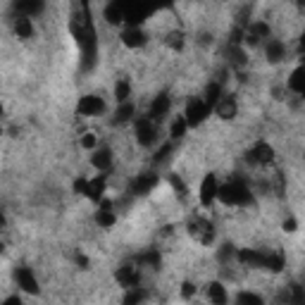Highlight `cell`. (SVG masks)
Wrapping results in <instances>:
<instances>
[{
	"mask_svg": "<svg viewBox=\"0 0 305 305\" xmlns=\"http://www.w3.org/2000/svg\"><path fill=\"white\" fill-rule=\"evenodd\" d=\"M133 103H122V105H119V110L117 112H115V122H119V124H122V122H129V119L133 117Z\"/></svg>",
	"mask_w": 305,
	"mask_h": 305,
	"instance_id": "28",
	"label": "cell"
},
{
	"mask_svg": "<svg viewBox=\"0 0 305 305\" xmlns=\"http://www.w3.org/2000/svg\"><path fill=\"white\" fill-rule=\"evenodd\" d=\"M86 186H88L86 179H77V181H74V191H77V193H86Z\"/></svg>",
	"mask_w": 305,
	"mask_h": 305,
	"instance_id": "43",
	"label": "cell"
},
{
	"mask_svg": "<svg viewBox=\"0 0 305 305\" xmlns=\"http://www.w3.org/2000/svg\"><path fill=\"white\" fill-rule=\"evenodd\" d=\"M289 88L293 93H305V70L303 67L293 70V74L289 77Z\"/></svg>",
	"mask_w": 305,
	"mask_h": 305,
	"instance_id": "21",
	"label": "cell"
},
{
	"mask_svg": "<svg viewBox=\"0 0 305 305\" xmlns=\"http://www.w3.org/2000/svg\"><path fill=\"white\" fill-rule=\"evenodd\" d=\"M188 234L193 236L196 241L200 243H212V239H215V231H212V224H208V222H203V219H193L191 224H188Z\"/></svg>",
	"mask_w": 305,
	"mask_h": 305,
	"instance_id": "6",
	"label": "cell"
},
{
	"mask_svg": "<svg viewBox=\"0 0 305 305\" xmlns=\"http://www.w3.org/2000/svg\"><path fill=\"white\" fill-rule=\"evenodd\" d=\"M95 222H98L100 227H112V224H115V210H112V203L103 200L100 210L95 212Z\"/></svg>",
	"mask_w": 305,
	"mask_h": 305,
	"instance_id": "15",
	"label": "cell"
},
{
	"mask_svg": "<svg viewBox=\"0 0 305 305\" xmlns=\"http://www.w3.org/2000/svg\"><path fill=\"white\" fill-rule=\"evenodd\" d=\"M170 105H172V103H170V95H157L155 100L150 103V115H148V119L150 122H157V119H162L164 115H167V112H170Z\"/></svg>",
	"mask_w": 305,
	"mask_h": 305,
	"instance_id": "11",
	"label": "cell"
},
{
	"mask_svg": "<svg viewBox=\"0 0 305 305\" xmlns=\"http://www.w3.org/2000/svg\"><path fill=\"white\" fill-rule=\"evenodd\" d=\"M72 36L77 39L79 48H81V67L91 70L95 62V29L91 19H88V10L84 8V19H74L72 22Z\"/></svg>",
	"mask_w": 305,
	"mask_h": 305,
	"instance_id": "1",
	"label": "cell"
},
{
	"mask_svg": "<svg viewBox=\"0 0 305 305\" xmlns=\"http://www.w3.org/2000/svg\"><path fill=\"white\" fill-rule=\"evenodd\" d=\"M170 133H172V139H181L184 133H186V119L184 117H177L170 126Z\"/></svg>",
	"mask_w": 305,
	"mask_h": 305,
	"instance_id": "31",
	"label": "cell"
},
{
	"mask_svg": "<svg viewBox=\"0 0 305 305\" xmlns=\"http://www.w3.org/2000/svg\"><path fill=\"white\" fill-rule=\"evenodd\" d=\"M136 141L141 143V146H150V143L155 141V124L148 117L136 122Z\"/></svg>",
	"mask_w": 305,
	"mask_h": 305,
	"instance_id": "8",
	"label": "cell"
},
{
	"mask_svg": "<svg viewBox=\"0 0 305 305\" xmlns=\"http://www.w3.org/2000/svg\"><path fill=\"white\" fill-rule=\"evenodd\" d=\"M262 267L272 269V272H279V269L284 267V258H282V255H274V253H269V255H265V258H262Z\"/></svg>",
	"mask_w": 305,
	"mask_h": 305,
	"instance_id": "29",
	"label": "cell"
},
{
	"mask_svg": "<svg viewBox=\"0 0 305 305\" xmlns=\"http://www.w3.org/2000/svg\"><path fill=\"white\" fill-rule=\"evenodd\" d=\"M239 305H265V303H262L260 296H255L251 291H243V293H239Z\"/></svg>",
	"mask_w": 305,
	"mask_h": 305,
	"instance_id": "32",
	"label": "cell"
},
{
	"mask_svg": "<svg viewBox=\"0 0 305 305\" xmlns=\"http://www.w3.org/2000/svg\"><path fill=\"white\" fill-rule=\"evenodd\" d=\"M15 10L19 12V17H31L43 10V3H39V0H19V3H15Z\"/></svg>",
	"mask_w": 305,
	"mask_h": 305,
	"instance_id": "14",
	"label": "cell"
},
{
	"mask_svg": "<svg viewBox=\"0 0 305 305\" xmlns=\"http://www.w3.org/2000/svg\"><path fill=\"white\" fill-rule=\"evenodd\" d=\"M115 279H117L122 286H126V289L139 286V272H136L133 267H119L117 272H115Z\"/></svg>",
	"mask_w": 305,
	"mask_h": 305,
	"instance_id": "13",
	"label": "cell"
},
{
	"mask_svg": "<svg viewBox=\"0 0 305 305\" xmlns=\"http://www.w3.org/2000/svg\"><path fill=\"white\" fill-rule=\"evenodd\" d=\"M217 198L224 205H248L253 200L248 186L239 179L229 181V184H224V186H217Z\"/></svg>",
	"mask_w": 305,
	"mask_h": 305,
	"instance_id": "2",
	"label": "cell"
},
{
	"mask_svg": "<svg viewBox=\"0 0 305 305\" xmlns=\"http://www.w3.org/2000/svg\"><path fill=\"white\" fill-rule=\"evenodd\" d=\"M15 277H17V284L22 286L26 293H39V282H36V277H33V272L29 269V267H19L15 272Z\"/></svg>",
	"mask_w": 305,
	"mask_h": 305,
	"instance_id": "9",
	"label": "cell"
},
{
	"mask_svg": "<svg viewBox=\"0 0 305 305\" xmlns=\"http://www.w3.org/2000/svg\"><path fill=\"white\" fill-rule=\"evenodd\" d=\"M103 110H105V103H103V98H98V95H84V98L77 103V112L84 115V117H95V115H100Z\"/></svg>",
	"mask_w": 305,
	"mask_h": 305,
	"instance_id": "5",
	"label": "cell"
},
{
	"mask_svg": "<svg viewBox=\"0 0 305 305\" xmlns=\"http://www.w3.org/2000/svg\"><path fill=\"white\" fill-rule=\"evenodd\" d=\"M246 160L253 164H267L274 160V150H272V146H267V143H258L253 150H248Z\"/></svg>",
	"mask_w": 305,
	"mask_h": 305,
	"instance_id": "7",
	"label": "cell"
},
{
	"mask_svg": "<svg viewBox=\"0 0 305 305\" xmlns=\"http://www.w3.org/2000/svg\"><path fill=\"white\" fill-rule=\"evenodd\" d=\"M293 305H303V289L293 286Z\"/></svg>",
	"mask_w": 305,
	"mask_h": 305,
	"instance_id": "42",
	"label": "cell"
},
{
	"mask_svg": "<svg viewBox=\"0 0 305 305\" xmlns=\"http://www.w3.org/2000/svg\"><path fill=\"white\" fill-rule=\"evenodd\" d=\"M170 150H172V146H170V143H164L162 148H160V150H157V153H155V162H162L164 157L170 155Z\"/></svg>",
	"mask_w": 305,
	"mask_h": 305,
	"instance_id": "40",
	"label": "cell"
},
{
	"mask_svg": "<svg viewBox=\"0 0 305 305\" xmlns=\"http://www.w3.org/2000/svg\"><path fill=\"white\" fill-rule=\"evenodd\" d=\"M143 300H146V291L139 289V286H133V289L126 291L124 296V305H141Z\"/></svg>",
	"mask_w": 305,
	"mask_h": 305,
	"instance_id": "27",
	"label": "cell"
},
{
	"mask_svg": "<svg viewBox=\"0 0 305 305\" xmlns=\"http://www.w3.org/2000/svg\"><path fill=\"white\" fill-rule=\"evenodd\" d=\"M229 55H231V62H234L236 67L246 64V55H243V50H241L239 46H231V48H229Z\"/></svg>",
	"mask_w": 305,
	"mask_h": 305,
	"instance_id": "34",
	"label": "cell"
},
{
	"mask_svg": "<svg viewBox=\"0 0 305 305\" xmlns=\"http://www.w3.org/2000/svg\"><path fill=\"white\" fill-rule=\"evenodd\" d=\"M0 115H3V103H0Z\"/></svg>",
	"mask_w": 305,
	"mask_h": 305,
	"instance_id": "48",
	"label": "cell"
},
{
	"mask_svg": "<svg viewBox=\"0 0 305 305\" xmlns=\"http://www.w3.org/2000/svg\"><path fill=\"white\" fill-rule=\"evenodd\" d=\"M296 219H286V222H284V229H286V231H289V234H293V231H296Z\"/></svg>",
	"mask_w": 305,
	"mask_h": 305,
	"instance_id": "44",
	"label": "cell"
},
{
	"mask_svg": "<svg viewBox=\"0 0 305 305\" xmlns=\"http://www.w3.org/2000/svg\"><path fill=\"white\" fill-rule=\"evenodd\" d=\"M157 184V177L155 174H141V177H136V179L131 181V193H136V196H146L148 191H153Z\"/></svg>",
	"mask_w": 305,
	"mask_h": 305,
	"instance_id": "10",
	"label": "cell"
},
{
	"mask_svg": "<svg viewBox=\"0 0 305 305\" xmlns=\"http://www.w3.org/2000/svg\"><path fill=\"white\" fill-rule=\"evenodd\" d=\"M3 305H22V300H19V298H17V296H10V298H8V300H5V303H3Z\"/></svg>",
	"mask_w": 305,
	"mask_h": 305,
	"instance_id": "45",
	"label": "cell"
},
{
	"mask_svg": "<svg viewBox=\"0 0 305 305\" xmlns=\"http://www.w3.org/2000/svg\"><path fill=\"white\" fill-rule=\"evenodd\" d=\"M215 110H217V115L222 119H231L236 115V100L234 98H219V103L215 105Z\"/></svg>",
	"mask_w": 305,
	"mask_h": 305,
	"instance_id": "18",
	"label": "cell"
},
{
	"mask_svg": "<svg viewBox=\"0 0 305 305\" xmlns=\"http://www.w3.org/2000/svg\"><path fill=\"white\" fill-rule=\"evenodd\" d=\"M122 12H124V22L129 24V29H139V24L148 17L150 8L143 3H122Z\"/></svg>",
	"mask_w": 305,
	"mask_h": 305,
	"instance_id": "3",
	"label": "cell"
},
{
	"mask_svg": "<svg viewBox=\"0 0 305 305\" xmlns=\"http://www.w3.org/2000/svg\"><path fill=\"white\" fill-rule=\"evenodd\" d=\"M193 293H196V286H193L191 282H184V284H181V298H191Z\"/></svg>",
	"mask_w": 305,
	"mask_h": 305,
	"instance_id": "38",
	"label": "cell"
},
{
	"mask_svg": "<svg viewBox=\"0 0 305 305\" xmlns=\"http://www.w3.org/2000/svg\"><path fill=\"white\" fill-rule=\"evenodd\" d=\"M105 19L110 24H122L124 22V12H122V3H110L105 8Z\"/></svg>",
	"mask_w": 305,
	"mask_h": 305,
	"instance_id": "23",
	"label": "cell"
},
{
	"mask_svg": "<svg viewBox=\"0 0 305 305\" xmlns=\"http://www.w3.org/2000/svg\"><path fill=\"white\" fill-rule=\"evenodd\" d=\"M103 191H105V179H103V177H98V179L88 181L86 193H84V196L91 198V200H100V198H103Z\"/></svg>",
	"mask_w": 305,
	"mask_h": 305,
	"instance_id": "22",
	"label": "cell"
},
{
	"mask_svg": "<svg viewBox=\"0 0 305 305\" xmlns=\"http://www.w3.org/2000/svg\"><path fill=\"white\" fill-rule=\"evenodd\" d=\"M231 253H234V246H229V243H224V246H222V251L217 253V258L222 260V262H224L227 258H231Z\"/></svg>",
	"mask_w": 305,
	"mask_h": 305,
	"instance_id": "39",
	"label": "cell"
},
{
	"mask_svg": "<svg viewBox=\"0 0 305 305\" xmlns=\"http://www.w3.org/2000/svg\"><path fill=\"white\" fill-rule=\"evenodd\" d=\"M81 146H84V148H95V133H86V136H84V139H81Z\"/></svg>",
	"mask_w": 305,
	"mask_h": 305,
	"instance_id": "41",
	"label": "cell"
},
{
	"mask_svg": "<svg viewBox=\"0 0 305 305\" xmlns=\"http://www.w3.org/2000/svg\"><path fill=\"white\" fill-rule=\"evenodd\" d=\"M3 222H5V219H3V212H0V227H3Z\"/></svg>",
	"mask_w": 305,
	"mask_h": 305,
	"instance_id": "47",
	"label": "cell"
},
{
	"mask_svg": "<svg viewBox=\"0 0 305 305\" xmlns=\"http://www.w3.org/2000/svg\"><path fill=\"white\" fill-rule=\"evenodd\" d=\"M208 298L212 305H227V291L219 282L208 284Z\"/></svg>",
	"mask_w": 305,
	"mask_h": 305,
	"instance_id": "17",
	"label": "cell"
},
{
	"mask_svg": "<svg viewBox=\"0 0 305 305\" xmlns=\"http://www.w3.org/2000/svg\"><path fill=\"white\" fill-rule=\"evenodd\" d=\"M167 43H170L174 50H181V46H184V36H181L179 31H174V33H170V36H167Z\"/></svg>",
	"mask_w": 305,
	"mask_h": 305,
	"instance_id": "37",
	"label": "cell"
},
{
	"mask_svg": "<svg viewBox=\"0 0 305 305\" xmlns=\"http://www.w3.org/2000/svg\"><path fill=\"white\" fill-rule=\"evenodd\" d=\"M208 115H210V108L205 105V100H191L186 105V115H184V119H186V126L203 124Z\"/></svg>",
	"mask_w": 305,
	"mask_h": 305,
	"instance_id": "4",
	"label": "cell"
},
{
	"mask_svg": "<svg viewBox=\"0 0 305 305\" xmlns=\"http://www.w3.org/2000/svg\"><path fill=\"white\" fill-rule=\"evenodd\" d=\"M129 93H131L129 84H126V81H119L117 88H115V95H117V100H119V103H126V100H129Z\"/></svg>",
	"mask_w": 305,
	"mask_h": 305,
	"instance_id": "33",
	"label": "cell"
},
{
	"mask_svg": "<svg viewBox=\"0 0 305 305\" xmlns=\"http://www.w3.org/2000/svg\"><path fill=\"white\" fill-rule=\"evenodd\" d=\"M217 198V181H215V177H205L203 184H200V203L208 208V205H212V200Z\"/></svg>",
	"mask_w": 305,
	"mask_h": 305,
	"instance_id": "12",
	"label": "cell"
},
{
	"mask_svg": "<svg viewBox=\"0 0 305 305\" xmlns=\"http://www.w3.org/2000/svg\"><path fill=\"white\" fill-rule=\"evenodd\" d=\"M122 41H124L126 48H141V46H146V33H143L141 29H126V31L122 33Z\"/></svg>",
	"mask_w": 305,
	"mask_h": 305,
	"instance_id": "16",
	"label": "cell"
},
{
	"mask_svg": "<svg viewBox=\"0 0 305 305\" xmlns=\"http://www.w3.org/2000/svg\"><path fill=\"white\" fill-rule=\"evenodd\" d=\"M77 262H79L81 267H86V265H88V260L84 258V255H77Z\"/></svg>",
	"mask_w": 305,
	"mask_h": 305,
	"instance_id": "46",
	"label": "cell"
},
{
	"mask_svg": "<svg viewBox=\"0 0 305 305\" xmlns=\"http://www.w3.org/2000/svg\"><path fill=\"white\" fill-rule=\"evenodd\" d=\"M15 31L19 39H31V33H33V26H31V19L29 17H19L15 22Z\"/></svg>",
	"mask_w": 305,
	"mask_h": 305,
	"instance_id": "25",
	"label": "cell"
},
{
	"mask_svg": "<svg viewBox=\"0 0 305 305\" xmlns=\"http://www.w3.org/2000/svg\"><path fill=\"white\" fill-rule=\"evenodd\" d=\"M262 258H265V253H258V251H241L239 253V260H241L243 265L262 267Z\"/></svg>",
	"mask_w": 305,
	"mask_h": 305,
	"instance_id": "26",
	"label": "cell"
},
{
	"mask_svg": "<svg viewBox=\"0 0 305 305\" xmlns=\"http://www.w3.org/2000/svg\"><path fill=\"white\" fill-rule=\"evenodd\" d=\"M139 262H146V265H160V253L157 251L143 253L141 258H139Z\"/></svg>",
	"mask_w": 305,
	"mask_h": 305,
	"instance_id": "36",
	"label": "cell"
},
{
	"mask_svg": "<svg viewBox=\"0 0 305 305\" xmlns=\"http://www.w3.org/2000/svg\"><path fill=\"white\" fill-rule=\"evenodd\" d=\"M170 184L174 186V193H177L179 198L186 196V186H184V181H181L179 177H177V174H172V177H170Z\"/></svg>",
	"mask_w": 305,
	"mask_h": 305,
	"instance_id": "35",
	"label": "cell"
},
{
	"mask_svg": "<svg viewBox=\"0 0 305 305\" xmlns=\"http://www.w3.org/2000/svg\"><path fill=\"white\" fill-rule=\"evenodd\" d=\"M219 98H222V86H219L217 81H212L210 86L205 88V105H208V108H215L219 103Z\"/></svg>",
	"mask_w": 305,
	"mask_h": 305,
	"instance_id": "24",
	"label": "cell"
},
{
	"mask_svg": "<svg viewBox=\"0 0 305 305\" xmlns=\"http://www.w3.org/2000/svg\"><path fill=\"white\" fill-rule=\"evenodd\" d=\"M248 33L255 36V39H269V26H267L265 22H255L251 29H248Z\"/></svg>",
	"mask_w": 305,
	"mask_h": 305,
	"instance_id": "30",
	"label": "cell"
},
{
	"mask_svg": "<svg viewBox=\"0 0 305 305\" xmlns=\"http://www.w3.org/2000/svg\"><path fill=\"white\" fill-rule=\"evenodd\" d=\"M91 162H93L95 170H110V164H112V153H110L108 148H103V150H95L93 155H91Z\"/></svg>",
	"mask_w": 305,
	"mask_h": 305,
	"instance_id": "20",
	"label": "cell"
},
{
	"mask_svg": "<svg viewBox=\"0 0 305 305\" xmlns=\"http://www.w3.org/2000/svg\"><path fill=\"white\" fill-rule=\"evenodd\" d=\"M265 53H267V60L269 62H279L284 57V53H286V48H284L282 41H267V46H265Z\"/></svg>",
	"mask_w": 305,
	"mask_h": 305,
	"instance_id": "19",
	"label": "cell"
}]
</instances>
